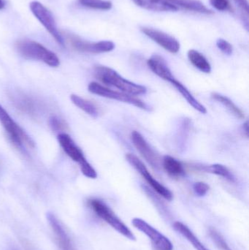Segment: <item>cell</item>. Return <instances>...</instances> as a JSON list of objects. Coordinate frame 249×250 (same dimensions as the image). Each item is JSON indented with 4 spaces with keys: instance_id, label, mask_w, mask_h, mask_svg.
Here are the masks:
<instances>
[{
    "instance_id": "obj_9",
    "label": "cell",
    "mask_w": 249,
    "mask_h": 250,
    "mask_svg": "<svg viewBox=\"0 0 249 250\" xmlns=\"http://www.w3.org/2000/svg\"><path fill=\"white\" fill-rule=\"evenodd\" d=\"M131 140L133 141V145L137 148L140 155L146 160V161L154 170H159L160 167V160H159V156L151 147L149 143L145 139L144 137L140 132L134 130L131 133Z\"/></svg>"
},
{
    "instance_id": "obj_32",
    "label": "cell",
    "mask_w": 249,
    "mask_h": 250,
    "mask_svg": "<svg viewBox=\"0 0 249 250\" xmlns=\"http://www.w3.org/2000/svg\"><path fill=\"white\" fill-rule=\"evenodd\" d=\"M235 4L243 10L245 12L246 14L248 16L249 13V1L248 0H233Z\"/></svg>"
},
{
    "instance_id": "obj_28",
    "label": "cell",
    "mask_w": 249,
    "mask_h": 250,
    "mask_svg": "<svg viewBox=\"0 0 249 250\" xmlns=\"http://www.w3.org/2000/svg\"><path fill=\"white\" fill-rule=\"evenodd\" d=\"M193 189L197 196L203 197L208 193L210 189V187L205 182H198L194 184Z\"/></svg>"
},
{
    "instance_id": "obj_13",
    "label": "cell",
    "mask_w": 249,
    "mask_h": 250,
    "mask_svg": "<svg viewBox=\"0 0 249 250\" xmlns=\"http://www.w3.org/2000/svg\"><path fill=\"white\" fill-rule=\"evenodd\" d=\"M58 143L64 152L76 163H78L79 166L87 162L83 155V151L76 145L71 137L67 133H59L57 137Z\"/></svg>"
},
{
    "instance_id": "obj_2",
    "label": "cell",
    "mask_w": 249,
    "mask_h": 250,
    "mask_svg": "<svg viewBox=\"0 0 249 250\" xmlns=\"http://www.w3.org/2000/svg\"><path fill=\"white\" fill-rule=\"evenodd\" d=\"M16 46L24 58L39 60L51 67H57L60 64L59 59L54 52L36 41L22 40L18 41Z\"/></svg>"
},
{
    "instance_id": "obj_3",
    "label": "cell",
    "mask_w": 249,
    "mask_h": 250,
    "mask_svg": "<svg viewBox=\"0 0 249 250\" xmlns=\"http://www.w3.org/2000/svg\"><path fill=\"white\" fill-rule=\"evenodd\" d=\"M89 207L102 220L108 223L114 230H116L120 234L127 238L131 241H135L136 238L133 232L128 229L127 226L115 215L112 209L103 201L96 198H92L88 201Z\"/></svg>"
},
{
    "instance_id": "obj_26",
    "label": "cell",
    "mask_w": 249,
    "mask_h": 250,
    "mask_svg": "<svg viewBox=\"0 0 249 250\" xmlns=\"http://www.w3.org/2000/svg\"><path fill=\"white\" fill-rule=\"evenodd\" d=\"M209 234L211 239H212L215 245H216L219 249L222 250H232L230 248L228 244L227 243L225 239H224L223 236L213 228H210L209 230Z\"/></svg>"
},
{
    "instance_id": "obj_20",
    "label": "cell",
    "mask_w": 249,
    "mask_h": 250,
    "mask_svg": "<svg viewBox=\"0 0 249 250\" xmlns=\"http://www.w3.org/2000/svg\"><path fill=\"white\" fill-rule=\"evenodd\" d=\"M188 58L190 62L200 71L205 73L211 72V65L207 59L199 51L192 49L188 51Z\"/></svg>"
},
{
    "instance_id": "obj_5",
    "label": "cell",
    "mask_w": 249,
    "mask_h": 250,
    "mask_svg": "<svg viewBox=\"0 0 249 250\" xmlns=\"http://www.w3.org/2000/svg\"><path fill=\"white\" fill-rule=\"evenodd\" d=\"M88 89L91 93L94 95H99L103 98H109V99L115 100L120 102L125 103L134 105L140 109L146 111H150L151 108L141 100L135 98L133 95L124 93V92H117V91L111 90L96 82H92L89 83Z\"/></svg>"
},
{
    "instance_id": "obj_24",
    "label": "cell",
    "mask_w": 249,
    "mask_h": 250,
    "mask_svg": "<svg viewBox=\"0 0 249 250\" xmlns=\"http://www.w3.org/2000/svg\"><path fill=\"white\" fill-rule=\"evenodd\" d=\"M70 99H71L72 102L75 105H76L77 108H80L89 115L93 117H96L99 114L96 105L90 101L83 99V98H80L78 95H72L70 96Z\"/></svg>"
},
{
    "instance_id": "obj_19",
    "label": "cell",
    "mask_w": 249,
    "mask_h": 250,
    "mask_svg": "<svg viewBox=\"0 0 249 250\" xmlns=\"http://www.w3.org/2000/svg\"><path fill=\"white\" fill-rule=\"evenodd\" d=\"M162 166L167 173L172 177H180L185 174V170L182 163L171 156L166 155L163 157Z\"/></svg>"
},
{
    "instance_id": "obj_15",
    "label": "cell",
    "mask_w": 249,
    "mask_h": 250,
    "mask_svg": "<svg viewBox=\"0 0 249 250\" xmlns=\"http://www.w3.org/2000/svg\"><path fill=\"white\" fill-rule=\"evenodd\" d=\"M137 6L157 12H175L178 10V7L169 2L167 0H133Z\"/></svg>"
},
{
    "instance_id": "obj_16",
    "label": "cell",
    "mask_w": 249,
    "mask_h": 250,
    "mask_svg": "<svg viewBox=\"0 0 249 250\" xmlns=\"http://www.w3.org/2000/svg\"><path fill=\"white\" fill-rule=\"evenodd\" d=\"M169 82L178 90V92H180L183 98L187 101V103L191 106H192V108H194V109L197 110L201 114H205L207 113V109H206V107L202 105L197 100H196L194 97L192 95L191 92L188 90V89L184 85H183L181 82H178L175 78L170 81Z\"/></svg>"
},
{
    "instance_id": "obj_12",
    "label": "cell",
    "mask_w": 249,
    "mask_h": 250,
    "mask_svg": "<svg viewBox=\"0 0 249 250\" xmlns=\"http://www.w3.org/2000/svg\"><path fill=\"white\" fill-rule=\"evenodd\" d=\"M47 219L51 229H52L58 248L61 250H73L71 240L57 217L52 213L49 212L47 214Z\"/></svg>"
},
{
    "instance_id": "obj_25",
    "label": "cell",
    "mask_w": 249,
    "mask_h": 250,
    "mask_svg": "<svg viewBox=\"0 0 249 250\" xmlns=\"http://www.w3.org/2000/svg\"><path fill=\"white\" fill-rule=\"evenodd\" d=\"M83 7L95 10H108L112 8V2L107 0H78Z\"/></svg>"
},
{
    "instance_id": "obj_14",
    "label": "cell",
    "mask_w": 249,
    "mask_h": 250,
    "mask_svg": "<svg viewBox=\"0 0 249 250\" xmlns=\"http://www.w3.org/2000/svg\"><path fill=\"white\" fill-rule=\"evenodd\" d=\"M147 64L154 74L163 80L169 82L170 81L175 78L172 75L171 69L168 67V63L165 61V59L161 56L157 55V54L152 56L148 60Z\"/></svg>"
},
{
    "instance_id": "obj_4",
    "label": "cell",
    "mask_w": 249,
    "mask_h": 250,
    "mask_svg": "<svg viewBox=\"0 0 249 250\" xmlns=\"http://www.w3.org/2000/svg\"><path fill=\"white\" fill-rule=\"evenodd\" d=\"M0 123L5 129L12 142L19 148L26 145L34 147L33 141L24 130L11 118L8 113L0 105Z\"/></svg>"
},
{
    "instance_id": "obj_34",
    "label": "cell",
    "mask_w": 249,
    "mask_h": 250,
    "mask_svg": "<svg viewBox=\"0 0 249 250\" xmlns=\"http://www.w3.org/2000/svg\"><path fill=\"white\" fill-rule=\"evenodd\" d=\"M5 7V2L4 0H0V10H2Z\"/></svg>"
},
{
    "instance_id": "obj_17",
    "label": "cell",
    "mask_w": 249,
    "mask_h": 250,
    "mask_svg": "<svg viewBox=\"0 0 249 250\" xmlns=\"http://www.w3.org/2000/svg\"><path fill=\"white\" fill-rule=\"evenodd\" d=\"M173 228L178 233L187 239V240L192 245L196 250H209L184 223H181V222H175L174 223Z\"/></svg>"
},
{
    "instance_id": "obj_31",
    "label": "cell",
    "mask_w": 249,
    "mask_h": 250,
    "mask_svg": "<svg viewBox=\"0 0 249 250\" xmlns=\"http://www.w3.org/2000/svg\"><path fill=\"white\" fill-rule=\"evenodd\" d=\"M49 123L51 129L55 132L62 130L65 128V124H64V122L57 117H51L50 119Z\"/></svg>"
},
{
    "instance_id": "obj_8",
    "label": "cell",
    "mask_w": 249,
    "mask_h": 250,
    "mask_svg": "<svg viewBox=\"0 0 249 250\" xmlns=\"http://www.w3.org/2000/svg\"><path fill=\"white\" fill-rule=\"evenodd\" d=\"M132 223L135 229L149 238L153 250H173L172 242L147 222L136 217L133 219Z\"/></svg>"
},
{
    "instance_id": "obj_30",
    "label": "cell",
    "mask_w": 249,
    "mask_h": 250,
    "mask_svg": "<svg viewBox=\"0 0 249 250\" xmlns=\"http://www.w3.org/2000/svg\"><path fill=\"white\" fill-rule=\"evenodd\" d=\"M210 3L214 8L220 11L230 10L231 7L228 0H210Z\"/></svg>"
},
{
    "instance_id": "obj_23",
    "label": "cell",
    "mask_w": 249,
    "mask_h": 250,
    "mask_svg": "<svg viewBox=\"0 0 249 250\" xmlns=\"http://www.w3.org/2000/svg\"><path fill=\"white\" fill-rule=\"evenodd\" d=\"M13 104L16 108L28 114H35V103L29 97L25 95H16L13 96Z\"/></svg>"
},
{
    "instance_id": "obj_22",
    "label": "cell",
    "mask_w": 249,
    "mask_h": 250,
    "mask_svg": "<svg viewBox=\"0 0 249 250\" xmlns=\"http://www.w3.org/2000/svg\"><path fill=\"white\" fill-rule=\"evenodd\" d=\"M211 98L226 107L237 118L241 119V120L245 118L244 111L241 108H238L228 97L224 96V95L216 93V92H213L211 94Z\"/></svg>"
},
{
    "instance_id": "obj_29",
    "label": "cell",
    "mask_w": 249,
    "mask_h": 250,
    "mask_svg": "<svg viewBox=\"0 0 249 250\" xmlns=\"http://www.w3.org/2000/svg\"><path fill=\"white\" fill-rule=\"evenodd\" d=\"M216 45H217L218 48L221 50L224 54H227V55H231L232 54L233 48L228 41L224 39L217 40Z\"/></svg>"
},
{
    "instance_id": "obj_10",
    "label": "cell",
    "mask_w": 249,
    "mask_h": 250,
    "mask_svg": "<svg viewBox=\"0 0 249 250\" xmlns=\"http://www.w3.org/2000/svg\"><path fill=\"white\" fill-rule=\"evenodd\" d=\"M140 30L144 35L170 53L176 54L179 51L181 48L179 42L171 35L150 27H141Z\"/></svg>"
},
{
    "instance_id": "obj_1",
    "label": "cell",
    "mask_w": 249,
    "mask_h": 250,
    "mask_svg": "<svg viewBox=\"0 0 249 250\" xmlns=\"http://www.w3.org/2000/svg\"><path fill=\"white\" fill-rule=\"evenodd\" d=\"M95 74L104 84L114 86L124 93L133 96H138L145 95L147 92V89L144 86L127 80L120 76L115 70L110 67L96 66L95 68Z\"/></svg>"
},
{
    "instance_id": "obj_11",
    "label": "cell",
    "mask_w": 249,
    "mask_h": 250,
    "mask_svg": "<svg viewBox=\"0 0 249 250\" xmlns=\"http://www.w3.org/2000/svg\"><path fill=\"white\" fill-rule=\"evenodd\" d=\"M70 42L73 48L77 51L91 54H102L113 51L115 48V44L112 41H102L99 42H88L82 41L76 37H70Z\"/></svg>"
},
{
    "instance_id": "obj_6",
    "label": "cell",
    "mask_w": 249,
    "mask_h": 250,
    "mask_svg": "<svg viewBox=\"0 0 249 250\" xmlns=\"http://www.w3.org/2000/svg\"><path fill=\"white\" fill-rule=\"evenodd\" d=\"M31 11L41 24L49 32L59 45H64V39L60 34L52 13L45 5L38 1H33L29 4Z\"/></svg>"
},
{
    "instance_id": "obj_18",
    "label": "cell",
    "mask_w": 249,
    "mask_h": 250,
    "mask_svg": "<svg viewBox=\"0 0 249 250\" xmlns=\"http://www.w3.org/2000/svg\"><path fill=\"white\" fill-rule=\"evenodd\" d=\"M172 3L174 5L179 6L182 8L190 11L197 13H204V14H213V12L208 8L206 5L199 0H167Z\"/></svg>"
},
{
    "instance_id": "obj_21",
    "label": "cell",
    "mask_w": 249,
    "mask_h": 250,
    "mask_svg": "<svg viewBox=\"0 0 249 250\" xmlns=\"http://www.w3.org/2000/svg\"><path fill=\"white\" fill-rule=\"evenodd\" d=\"M195 167L196 168L201 170V171L213 173V174L222 176V177L225 178V179H228L230 182H235V176L231 173L230 170L223 165L214 164L209 166H195Z\"/></svg>"
},
{
    "instance_id": "obj_27",
    "label": "cell",
    "mask_w": 249,
    "mask_h": 250,
    "mask_svg": "<svg viewBox=\"0 0 249 250\" xmlns=\"http://www.w3.org/2000/svg\"><path fill=\"white\" fill-rule=\"evenodd\" d=\"M80 167L82 173L86 177L89 178V179H96L97 177V173H96V170L88 162L80 165Z\"/></svg>"
},
{
    "instance_id": "obj_7",
    "label": "cell",
    "mask_w": 249,
    "mask_h": 250,
    "mask_svg": "<svg viewBox=\"0 0 249 250\" xmlns=\"http://www.w3.org/2000/svg\"><path fill=\"white\" fill-rule=\"evenodd\" d=\"M126 159L128 163L143 176V179L147 182V183L152 187V189L156 193L159 194L167 201H172L173 198L172 192L153 177L146 166H145L144 163L137 156L129 153V154H126Z\"/></svg>"
},
{
    "instance_id": "obj_33",
    "label": "cell",
    "mask_w": 249,
    "mask_h": 250,
    "mask_svg": "<svg viewBox=\"0 0 249 250\" xmlns=\"http://www.w3.org/2000/svg\"><path fill=\"white\" fill-rule=\"evenodd\" d=\"M243 129H244V132H245L246 136L248 138L249 137V123L248 121L246 122L245 124H244L243 126Z\"/></svg>"
}]
</instances>
